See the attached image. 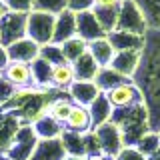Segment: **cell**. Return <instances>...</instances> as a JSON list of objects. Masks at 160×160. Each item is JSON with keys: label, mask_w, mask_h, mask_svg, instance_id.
<instances>
[{"label": "cell", "mask_w": 160, "mask_h": 160, "mask_svg": "<svg viewBox=\"0 0 160 160\" xmlns=\"http://www.w3.org/2000/svg\"><path fill=\"white\" fill-rule=\"evenodd\" d=\"M54 26H56V16L50 12H34L26 14V34L36 44H52L54 38Z\"/></svg>", "instance_id": "2"}, {"label": "cell", "mask_w": 160, "mask_h": 160, "mask_svg": "<svg viewBox=\"0 0 160 160\" xmlns=\"http://www.w3.org/2000/svg\"><path fill=\"white\" fill-rule=\"evenodd\" d=\"M2 160H8V158H2Z\"/></svg>", "instance_id": "22"}, {"label": "cell", "mask_w": 160, "mask_h": 160, "mask_svg": "<svg viewBox=\"0 0 160 160\" xmlns=\"http://www.w3.org/2000/svg\"><path fill=\"white\" fill-rule=\"evenodd\" d=\"M106 98L108 102L112 104V108H132V106H138V104H144V96L142 92H140V88L136 86L134 82H120L116 84L114 88L106 90Z\"/></svg>", "instance_id": "4"}, {"label": "cell", "mask_w": 160, "mask_h": 160, "mask_svg": "<svg viewBox=\"0 0 160 160\" xmlns=\"http://www.w3.org/2000/svg\"><path fill=\"white\" fill-rule=\"evenodd\" d=\"M40 50L42 46L36 44L32 38L24 36L16 40V42H12L10 46H6V52H8V58L10 60H20V62H36L40 58Z\"/></svg>", "instance_id": "7"}, {"label": "cell", "mask_w": 160, "mask_h": 160, "mask_svg": "<svg viewBox=\"0 0 160 160\" xmlns=\"http://www.w3.org/2000/svg\"><path fill=\"white\" fill-rule=\"evenodd\" d=\"M122 0H94L92 10H118Z\"/></svg>", "instance_id": "18"}, {"label": "cell", "mask_w": 160, "mask_h": 160, "mask_svg": "<svg viewBox=\"0 0 160 160\" xmlns=\"http://www.w3.org/2000/svg\"><path fill=\"white\" fill-rule=\"evenodd\" d=\"M70 92H72V98L76 100L80 106L92 104L94 100L100 96V88L94 80H76V82L70 86Z\"/></svg>", "instance_id": "11"}, {"label": "cell", "mask_w": 160, "mask_h": 160, "mask_svg": "<svg viewBox=\"0 0 160 160\" xmlns=\"http://www.w3.org/2000/svg\"><path fill=\"white\" fill-rule=\"evenodd\" d=\"M72 100H66V98H60L56 100V102H52V106H50V118L54 120V122H66V118H68V114H70V110H72Z\"/></svg>", "instance_id": "15"}, {"label": "cell", "mask_w": 160, "mask_h": 160, "mask_svg": "<svg viewBox=\"0 0 160 160\" xmlns=\"http://www.w3.org/2000/svg\"><path fill=\"white\" fill-rule=\"evenodd\" d=\"M140 56H142V50H118L114 54L110 68L122 78H132L140 66Z\"/></svg>", "instance_id": "6"}, {"label": "cell", "mask_w": 160, "mask_h": 160, "mask_svg": "<svg viewBox=\"0 0 160 160\" xmlns=\"http://www.w3.org/2000/svg\"><path fill=\"white\" fill-rule=\"evenodd\" d=\"M6 14H8V6H6V2H4V0H0V20L6 16Z\"/></svg>", "instance_id": "19"}, {"label": "cell", "mask_w": 160, "mask_h": 160, "mask_svg": "<svg viewBox=\"0 0 160 160\" xmlns=\"http://www.w3.org/2000/svg\"><path fill=\"white\" fill-rule=\"evenodd\" d=\"M136 148L144 154V156H152V154H156L158 150H160L158 132H148V134H144V136L136 142Z\"/></svg>", "instance_id": "14"}, {"label": "cell", "mask_w": 160, "mask_h": 160, "mask_svg": "<svg viewBox=\"0 0 160 160\" xmlns=\"http://www.w3.org/2000/svg\"><path fill=\"white\" fill-rule=\"evenodd\" d=\"M116 160H146L142 152L138 148H132V146H124L120 152L116 154Z\"/></svg>", "instance_id": "16"}, {"label": "cell", "mask_w": 160, "mask_h": 160, "mask_svg": "<svg viewBox=\"0 0 160 160\" xmlns=\"http://www.w3.org/2000/svg\"><path fill=\"white\" fill-rule=\"evenodd\" d=\"M88 52L94 58V62L98 64V68L102 70V68H110L116 50H114L112 42L108 40V36H102V38H96L92 42H88Z\"/></svg>", "instance_id": "8"}, {"label": "cell", "mask_w": 160, "mask_h": 160, "mask_svg": "<svg viewBox=\"0 0 160 160\" xmlns=\"http://www.w3.org/2000/svg\"><path fill=\"white\" fill-rule=\"evenodd\" d=\"M86 160H106V156L104 154H88Z\"/></svg>", "instance_id": "20"}, {"label": "cell", "mask_w": 160, "mask_h": 160, "mask_svg": "<svg viewBox=\"0 0 160 160\" xmlns=\"http://www.w3.org/2000/svg\"><path fill=\"white\" fill-rule=\"evenodd\" d=\"M146 18L148 30L160 28V0H134Z\"/></svg>", "instance_id": "13"}, {"label": "cell", "mask_w": 160, "mask_h": 160, "mask_svg": "<svg viewBox=\"0 0 160 160\" xmlns=\"http://www.w3.org/2000/svg\"><path fill=\"white\" fill-rule=\"evenodd\" d=\"M76 82V70L74 64L70 62H60V64H52L50 68V86L54 88H70Z\"/></svg>", "instance_id": "10"}, {"label": "cell", "mask_w": 160, "mask_h": 160, "mask_svg": "<svg viewBox=\"0 0 160 160\" xmlns=\"http://www.w3.org/2000/svg\"><path fill=\"white\" fill-rule=\"evenodd\" d=\"M116 30L120 32H130L144 36L148 32V24L144 18L142 10L138 8V4L134 0H122L118 10V20H116Z\"/></svg>", "instance_id": "3"}, {"label": "cell", "mask_w": 160, "mask_h": 160, "mask_svg": "<svg viewBox=\"0 0 160 160\" xmlns=\"http://www.w3.org/2000/svg\"><path fill=\"white\" fill-rule=\"evenodd\" d=\"M60 46V52H62V56L66 62L70 64H74L78 58H82L84 54L88 52V40H84L82 36H72V38H68V40H64L62 44H58Z\"/></svg>", "instance_id": "12"}, {"label": "cell", "mask_w": 160, "mask_h": 160, "mask_svg": "<svg viewBox=\"0 0 160 160\" xmlns=\"http://www.w3.org/2000/svg\"><path fill=\"white\" fill-rule=\"evenodd\" d=\"M2 78L16 88H28L34 82L32 64L20 62V60H8V64L2 68Z\"/></svg>", "instance_id": "5"}, {"label": "cell", "mask_w": 160, "mask_h": 160, "mask_svg": "<svg viewBox=\"0 0 160 160\" xmlns=\"http://www.w3.org/2000/svg\"><path fill=\"white\" fill-rule=\"evenodd\" d=\"M66 128L70 132H78V134H84L88 130L94 128L92 124V116H90V110L86 106H80V104H74L72 110H70L68 118H66Z\"/></svg>", "instance_id": "9"}, {"label": "cell", "mask_w": 160, "mask_h": 160, "mask_svg": "<svg viewBox=\"0 0 160 160\" xmlns=\"http://www.w3.org/2000/svg\"><path fill=\"white\" fill-rule=\"evenodd\" d=\"M158 138H160V128H158Z\"/></svg>", "instance_id": "21"}, {"label": "cell", "mask_w": 160, "mask_h": 160, "mask_svg": "<svg viewBox=\"0 0 160 160\" xmlns=\"http://www.w3.org/2000/svg\"><path fill=\"white\" fill-rule=\"evenodd\" d=\"M134 84L144 96L150 128L160 126V28L144 34L142 56L134 74Z\"/></svg>", "instance_id": "1"}, {"label": "cell", "mask_w": 160, "mask_h": 160, "mask_svg": "<svg viewBox=\"0 0 160 160\" xmlns=\"http://www.w3.org/2000/svg\"><path fill=\"white\" fill-rule=\"evenodd\" d=\"M94 6V0H68V10L76 12H88Z\"/></svg>", "instance_id": "17"}]
</instances>
